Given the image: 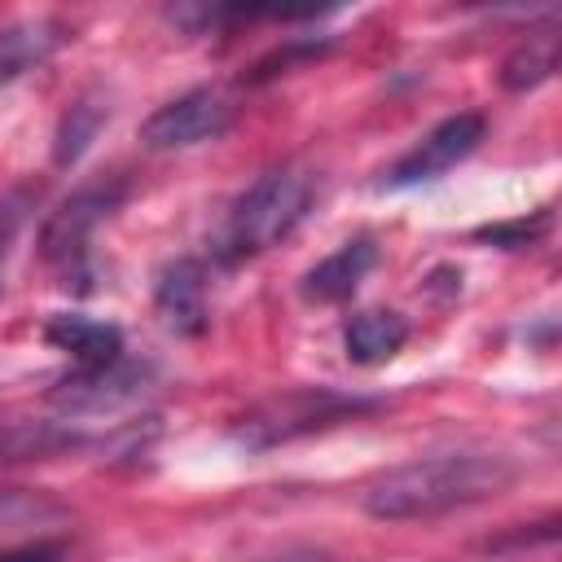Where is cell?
Wrapping results in <instances>:
<instances>
[{
  "label": "cell",
  "mask_w": 562,
  "mask_h": 562,
  "mask_svg": "<svg viewBox=\"0 0 562 562\" xmlns=\"http://www.w3.org/2000/svg\"><path fill=\"white\" fill-rule=\"evenodd\" d=\"M518 465L505 452H439L386 470L360 492V509L378 522L439 518L514 487Z\"/></svg>",
  "instance_id": "cell-1"
},
{
  "label": "cell",
  "mask_w": 562,
  "mask_h": 562,
  "mask_svg": "<svg viewBox=\"0 0 562 562\" xmlns=\"http://www.w3.org/2000/svg\"><path fill=\"white\" fill-rule=\"evenodd\" d=\"M404 342H408V321L400 312H386V307L356 312L342 325V351H347L351 364H364V369L395 360Z\"/></svg>",
  "instance_id": "cell-11"
},
{
  "label": "cell",
  "mask_w": 562,
  "mask_h": 562,
  "mask_svg": "<svg viewBox=\"0 0 562 562\" xmlns=\"http://www.w3.org/2000/svg\"><path fill=\"white\" fill-rule=\"evenodd\" d=\"M88 443L92 439L70 422H13L0 430V461H48Z\"/></svg>",
  "instance_id": "cell-13"
},
{
  "label": "cell",
  "mask_w": 562,
  "mask_h": 562,
  "mask_svg": "<svg viewBox=\"0 0 562 562\" xmlns=\"http://www.w3.org/2000/svg\"><path fill=\"white\" fill-rule=\"evenodd\" d=\"M66 40H70L66 26L53 22V18L0 26V83H13V79H22L26 70L44 66Z\"/></svg>",
  "instance_id": "cell-12"
},
{
  "label": "cell",
  "mask_w": 562,
  "mask_h": 562,
  "mask_svg": "<svg viewBox=\"0 0 562 562\" xmlns=\"http://www.w3.org/2000/svg\"><path fill=\"white\" fill-rule=\"evenodd\" d=\"M316 198V176L303 162H277L268 167L228 211L215 255L224 263H241L250 255H263L268 246H277L281 237H290L299 228V220L307 215Z\"/></svg>",
  "instance_id": "cell-2"
},
{
  "label": "cell",
  "mask_w": 562,
  "mask_h": 562,
  "mask_svg": "<svg viewBox=\"0 0 562 562\" xmlns=\"http://www.w3.org/2000/svg\"><path fill=\"white\" fill-rule=\"evenodd\" d=\"M233 101L220 88H189L180 97H171L167 105H158L145 123H140V145L145 149H189V145H206L215 136H224L233 127Z\"/></svg>",
  "instance_id": "cell-6"
},
{
  "label": "cell",
  "mask_w": 562,
  "mask_h": 562,
  "mask_svg": "<svg viewBox=\"0 0 562 562\" xmlns=\"http://www.w3.org/2000/svg\"><path fill=\"white\" fill-rule=\"evenodd\" d=\"M123 202V180H92L75 189L40 228V259L61 277H83L88 241L97 224H105Z\"/></svg>",
  "instance_id": "cell-4"
},
{
  "label": "cell",
  "mask_w": 562,
  "mask_h": 562,
  "mask_svg": "<svg viewBox=\"0 0 562 562\" xmlns=\"http://www.w3.org/2000/svg\"><path fill=\"white\" fill-rule=\"evenodd\" d=\"M154 316L162 321V329L180 334V338H202L211 325V307H206V268L193 255H180L171 263L158 268L154 277Z\"/></svg>",
  "instance_id": "cell-8"
},
{
  "label": "cell",
  "mask_w": 562,
  "mask_h": 562,
  "mask_svg": "<svg viewBox=\"0 0 562 562\" xmlns=\"http://www.w3.org/2000/svg\"><path fill=\"white\" fill-rule=\"evenodd\" d=\"M0 562H61V544H53V540H35V544H22V549L0 553Z\"/></svg>",
  "instance_id": "cell-18"
},
{
  "label": "cell",
  "mask_w": 562,
  "mask_h": 562,
  "mask_svg": "<svg viewBox=\"0 0 562 562\" xmlns=\"http://www.w3.org/2000/svg\"><path fill=\"white\" fill-rule=\"evenodd\" d=\"M22 211H26V198H13V193H4V198H0V250H4V246H9V237L18 233Z\"/></svg>",
  "instance_id": "cell-19"
},
{
  "label": "cell",
  "mask_w": 562,
  "mask_h": 562,
  "mask_svg": "<svg viewBox=\"0 0 562 562\" xmlns=\"http://www.w3.org/2000/svg\"><path fill=\"white\" fill-rule=\"evenodd\" d=\"M44 518H57V505H48L35 492L0 487V536L4 531H18V527H40Z\"/></svg>",
  "instance_id": "cell-16"
},
{
  "label": "cell",
  "mask_w": 562,
  "mask_h": 562,
  "mask_svg": "<svg viewBox=\"0 0 562 562\" xmlns=\"http://www.w3.org/2000/svg\"><path fill=\"white\" fill-rule=\"evenodd\" d=\"M149 382H154V364L123 351V356L110 360V364L66 373V378L48 391V404L61 408L66 417H105V413H119L123 404L140 400V395L149 391Z\"/></svg>",
  "instance_id": "cell-5"
},
{
  "label": "cell",
  "mask_w": 562,
  "mask_h": 562,
  "mask_svg": "<svg viewBox=\"0 0 562 562\" xmlns=\"http://www.w3.org/2000/svg\"><path fill=\"white\" fill-rule=\"evenodd\" d=\"M549 215H536V220H509V224H492V228H479L474 237L479 241H492V246H505V250H518V246H531L540 233H544Z\"/></svg>",
  "instance_id": "cell-17"
},
{
  "label": "cell",
  "mask_w": 562,
  "mask_h": 562,
  "mask_svg": "<svg viewBox=\"0 0 562 562\" xmlns=\"http://www.w3.org/2000/svg\"><path fill=\"white\" fill-rule=\"evenodd\" d=\"M487 123L483 114L474 110H461V114H448L443 123H435L413 149H404L391 167H386V189H408V184H426V180H439L443 171H452L457 162H465L479 140H483Z\"/></svg>",
  "instance_id": "cell-7"
},
{
  "label": "cell",
  "mask_w": 562,
  "mask_h": 562,
  "mask_svg": "<svg viewBox=\"0 0 562 562\" xmlns=\"http://www.w3.org/2000/svg\"><path fill=\"white\" fill-rule=\"evenodd\" d=\"M378 263V246L373 237H351L342 241L334 255H325L321 263H312L303 277H299V294L307 303H342L360 290V281L373 272Z\"/></svg>",
  "instance_id": "cell-9"
},
{
  "label": "cell",
  "mask_w": 562,
  "mask_h": 562,
  "mask_svg": "<svg viewBox=\"0 0 562 562\" xmlns=\"http://www.w3.org/2000/svg\"><path fill=\"white\" fill-rule=\"evenodd\" d=\"M105 114H110V110H105L101 101L79 97V101L61 114V123H57V132H53V162H57V167L79 162V158H83V149L97 140V132H101Z\"/></svg>",
  "instance_id": "cell-15"
},
{
  "label": "cell",
  "mask_w": 562,
  "mask_h": 562,
  "mask_svg": "<svg viewBox=\"0 0 562 562\" xmlns=\"http://www.w3.org/2000/svg\"><path fill=\"white\" fill-rule=\"evenodd\" d=\"M44 342L66 351L75 360V369H97L123 356V329L110 321H92L79 312H61L44 325Z\"/></svg>",
  "instance_id": "cell-10"
},
{
  "label": "cell",
  "mask_w": 562,
  "mask_h": 562,
  "mask_svg": "<svg viewBox=\"0 0 562 562\" xmlns=\"http://www.w3.org/2000/svg\"><path fill=\"white\" fill-rule=\"evenodd\" d=\"M558 70V35H531L501 61V88L509 92H531Z\"/></svg>",
  "instance_id": "cell-14"
},
{
  "label": "cell",
  "mask_w": 562,
  "mask_h": 562,
  "mask_svg": "<svg viewBox=\"0 0 562 562\" xmlns=\"http://www.w3.org/2000/svg\"><path fill=\"white\" fill-rule=\"evenodd\" d=\"M378 408H382L378 400L347 395V391H334V386H290V391H277V395L259 400L255 408H246L233 426V439L250 452H263V448H277V443L356 422V417L378 413Z\"/></svg>",
  "instance_id": "cell-3"
}]
</instances>
